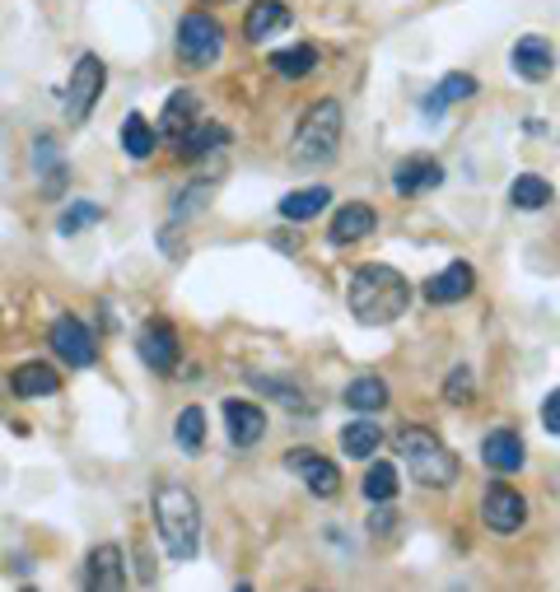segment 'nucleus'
Here are the masks:
<instances>
[{
	"label": "nucleus",
	"instance_id": "18",
	"mask_svg": "<svg viewBox=\"0 0 560 592\" xmlns=\"http://www.w3.org/2000/svg\"><path fill=\"white\" fill-rule=\"evenodd\" d=\"M56 387H61V378H56V369L52 364H20V369H14L10 373V392L14 397H52L56 392Z\"/></svg>",
	"mask_w": 560,
	"mask_h": 592
},
{
	"label": "nucleus",
	"instance_id": "36",
	"mask_svg": "<svg viewBox=\"0 0 560 592\" xmlns=\"http://www.w3.org/2000/svg\"><path fill=\"white\" fill-rule=\"evenodd\" d=\"M206 5H239V0H206Z\"/></svg>",
	"mask_w": 560,
	"mask_h": 592
},
{
	"label": "nucleus",
	"instance_id": "33",
	"mask_svg": "<svg viewBox=\"0 0 560 592\" xmlns=\"http://www.w3.org/2000/svg\"><path fill=\"white\" fill-rule=\"evenodd\" d=\"M472 392H476V383H472V369H454L448 373V383H444V397L454 401V407H467V401H472Z\"/></svg>",
	"mask_w": 560,
	"mask_h": 592
},
{
	"label": "nucleus",
	"instance_id": "20",
	"mask_svg": "<svg viewBox=\"0 0 560 592\" xmlns=\"http://www.w3.org/2000/svg\"><path fill=\"white\" fill-rule=\"evenodd\" d=\"M247 383H253L262 397L280 401L285 411H300V415H304V411H314V397H308L304 387H294L290 378H271V373H247Z\"/></svg>",
	"mask_w": 560,
	"mask_h": 592
},
{
	"label": "nucleus",
	"instance_id": "15",
	"mask_svg": "<svg viewBox=\"0 0 560 592\" xmlns=\"http://www.w3.org/2000/svg\"><path fill=\"white\" fill-rule=\"evenodd\" d=\"M85 583H89L93 592H117L122 583H127V565H122V546H99V551H89Z\"/></svg>",
	"mask_w": 560,
	"mask_h": 592
},
{
	"label": "nucleus",
	"instance_id": "3",
	"mask_svg": "<svg viewBox=\"0 0 560 592\" xmlns=\"http://www.w3.org/2000/svg\"><path fill=\"white\" fill-rule=\"evenodd\" d=\"M397 453H402V462L411 466V476L420 480V486L444 490V486H454V480H458V458L448 453V443L440 439V434L402 429L397 434Z\"/></svg>",
	"mask_w": 560,
	"mask_h": 592
},
{
	"label": "nucleus",
	"instance_id": "7",
	"mask_svg": "<svg viewBox=\"0 0 560 592\" xmlns=\"http://www.w3.org/2000/svg\"><path fill=\"white\" fill-rule=\"evenodd\" d=\"M481 523L491 527V532H519V527L527 523V504H523V494L505 486V480H495V486H486V494H481Z\"/></svg>",
	"mask_w": 560,
	"mask_h": 592
},
{
	"label": "nucleus",
	"instance_id": "31",
	"mask_svg": "<svg viewBox=\"0 0 560 592\" xmlns=\"http://www.w3.org/2000/svg\"><path fill=\"white\" fill-rule=\"evenodd\" d=\"M365 494L373 504H393L397 500V466L393 462H373L365 476Z\"/></svg>",
	"mask_w": 560,
	"mask_h": 592
},
{
	"label": "nucleus",
	"instance_id": "23",
	"mask_svg": "<svg viewBox=\"0 0 560 592\" xmlns=\"http://www.w3.org/2000/svg\"><path fill=\"white\" fill-rule=\"evenodd\" d=\"M472 93H476V80H472V75H462V70L444 75L440 89H434L430 99H425V117H440L448 103H462V99H472Z\"/></svg>",
	"mask_w": 560,
	"mask_h": 592
},
{
	"label": "nucleus",
	"instance_id": "5",
	"mask_svg": "<svg viewBox=\"0 0 560 592\" xmlns=\"http://www.w3.org/2000/svg\"><path fill=\"white\" fill-rule=\"evenodd\" d=\"M225 52V28L211 20V14H187V20L178 24V56H182V66H192V70H206L215 66Z\"/></svg>",
	"mask_w": 560,
	"mask_h": 592
},
{
	"label": "nucleus",
	"instance_id": "9",
	"mask_svg": "<svg viewBox=\"0 0 560 592\" xmlns=\"http://www.w3.org/2000/svg\"><path fill=\"white\" fill-rule=\"evenodd\" d=\"M285 466L304 480L308 490L318 494V500H336V494H341V472H336V462L318 458L314 448H294V453L285 458Z\"/></svg>",
	"mask_w": 560,
	"mask_h": 592
},
{
	"label": "nucleus",
	"instance_id": "8",
	"mask_svg": "<svg viewBox=\"0 0 560 592\" xmlns=\"http://www.w3.org/2000/svg\"><path fill=\"white\" fill-rule=\"evenodd\" d=\"M136 350H140V360H145L154 373H174V364H178V332H174V322L150 318L145 326H140V336H136Z\"/></svg>",
	"mask_w": 560,
	"mask_h": 592
},
{
	"label": "nucleus",
	"instance_id": "19",
	"mask_svg": "<svg viewBox=\"0 0 560 592\" xmlns=\"http://www.w3.org/2000/svg\"><path fill=\"white\" fill-rule=\"evenodd\" d=\"M373 224H379V215H373V206H365V201H351V206H341L336 210V220H332V243H355V239H365V233H373Z\"/></svg>",
	"mask_w": 560,
	"mask_h": 592
},
{
	"label": "nucleus",
	"instance_id": "34",
	"mask_svg": "<svg viewBox=\"0 0 560 592\" xmlns=\"http://www.w3.org/2000/svg\"><path fill=\"white\" fill-rule=\"evenodd\" d=\"M542 425H547L551 434H560V387H556L547 401H542Z\"/></svg>",
	"mask_w": 560,
	"mask_h": 592
},
{
	"label": "nucleus",
	"instance_id": "32",
	"mask_svg": "<svg viewBox=\"0 0 560 592\" xmlns=\"http://www.w3.org/2000/svg\"><path fill=\"white\" fill-rule=\"evenodd\" d=\"M99 220H103V210L93 206V201H80V206H71L66 215H61V224H56V229L66 233V239H75V233H80L85 224H99Z\"/></svg>",
	"mask_w": 560,
	"mask_h": 592
},
{
	"label": "nucleus",
	"instance_id": "24",
	"mask_svg": "<svg viewBox=\"0 0 560 592\" xmlns=\"http://www.w3.org/2000/svg\"><path fill=\"white\" fill-rule=\"evenodd\" d=\"M225 140H229V131H225V127H211V121L201 117L196 127L178 140V150H182V159H206V154H211V150H220Z\"/></svg>",
	"mask_w": 560,
	"mask_h": 592
},
{
	"label": "nucleus",
	"instance_id": "1",
	"mask_svg": "<svg viewBox=\"0 0 560 592\" xmlns=\"http://www.w3.org/2000/svg\"><path fill=\"white\" fill-rule=\"evenodd\" d=\"M411 304V285L407 275L383 267V261H369V267H360L351 275V289H346V308L351 318L360 326H387L397 322L402 313H407Z\"/></svg>",
	"mask_w": 560,
	"mask_h": 592
},
{
	"label": "nucleus",
	"instance_id": "21",
	"mask_svg": "<svg viewBox=\"0 0 560 592\" xmlns=\"http://www.w3.org/2000/svg\"><path fill=\"white\" fill-rule=\"evenodd\" d=\"M327 201H332L327 186H300V192L280 196V220H314L327 210Z\"/></svg>",
	"mask_w": 560,
	"mask_h": 592
},
{
	"label": "nucleus",
	"instance_id": "4",
	"mask_svg": "<svg viewBox=\"0 0 560 592\" xmlns=\"http://www.w3.org/2000/svg\"><path fill=\"white\" fill-rule=\"evenodd\" d=\"M341 145V103L322 99L304 113L300 131H294V164H332Z\"/></svg>",
	"mask_w": 560,
	"mask_h": 592
},
{
	"label": "nucleus",
	"instance_id": "30",
	"mask_svg": "<svg viewBox=\"0 0 560 592\" xmlns=\"http://www.w3.org/2000/svg\"><path fill=\"white\" fill-rule=\"evenodd\" d=\"M122 150L131 154V159H150L154 154V131H150V121L131 113L127 121H122Z\"/></svg>",
	"mask_w": 560,
	"mask_h": 592
},
{
	"label": "nucleus",
	"instance_id": "13",
	"mask_svg": "<svg viewBox=\"0 0 560 592\" xmlns=\"http://www.w3.org/2000/svg\"><path fill=\"white\" fill-rule=\"evenodd\" d=\"M481 462L500 476H513L523 466V439L513 429H491L486 439H481Z\"/></svg>",
	"mask_w": 560,
	"mask_h": 592
},
{
	"label": "nucleus",
	"instance_id": "26",
	"mask_svg": "<svg viewBox=\"0 0 560 592\" xmlns=\"http://www.w3.org/2000/svg\"><path fill=\"white\" fill-rule=\"evenodd\" d=\"M383 443V429L373 425V420H355V425L341 429V448H346V458H373Z\"/></svg>",
	"mask_w": 560,
	"mask_h": 592
},
{
	"label": "nucleus",
	"instance_id": "16",
	"mask_svg": "<svg viewBox=\"0 0 560 592\" xmlns=\"http://www.w3.org/2000/svg\"><path fill=\"white\" fill-rule=\"evenodd\" d=\"M196 121H201V103H196V93H192V89H178V93H168L160 131H164L168 140H174V145H178V140H182L187 131L196 127Z\"/></svg>",
	"mask_w": 560,
	"mask_h": 592
},
{
	"label": "nucleus",
	"instance_id": "2",
	"mask_svg": "<svg viewBox=\"0 0 560 592\" xmlns=\"http://www.w3.org/2000/svg\"><path fill=\"white\" fill-rule=\"evenodd\" d=\"M154 527L174 559H192L201 551V509L187 486H160L154 490Z\"/></svg>",
	"mask_w": 560,
	"mask_h": 592
},
{
	"label": "nucleus",
	"instance_id": "14",
	"mask_svg": "<svg viewBox=\"0 0 560 592\" xmlns=\"http://www.w3.org/2000/svg\"><path fill=\"white\" fill-rule=\"evenodd\" d=\"M472 285H476V271L467 267V261H448L440 275L425 280V299L430 304H458L472 294Z\"/></svg>",
	"mask_w": 560,
	"mask_h": 592
},
{
	"label": "nucleus",
	"instance_id": "6",
	"mask_svg": "<svg viewBox=\"0 0 560 592\" xmlns=\"http://www.w3.org/2000/svg\"><path fill=\"white\" fill-rule=\"evenodd\" d=\"M103 80H107V66L99 56H80L75 61V75H71V85H66V121H80L93 113V103L103 99Z\"/></svg>",
	"mask_w": 560,
	"mask_h": 592
},
{
	"label": "nucleus",
	"instance_id": "27",
	"mask_svg": "<svg viewBox=\"0 0 560 592\" xmlns=\"http://www.w3.org/2000/svg\"><path fill=\"white\" fill-rule=\"evenodd\" d=\"M509 201L519 210H542V206H551V182L537 178V173H519L509 186Z\"/></svg>",
	"mask_w": 560,
	"mask_h": 592
},
{
	"label": "nucleus",
	"instance_id": "11",
	"mask_svg": "<svg viewBox=\"0 0 560 592\" xmlns=\"http://www.w3.org/2000/svg\"><path fill=\"white\" fill-rule=\"evenodd\" d=\"M509 66H513V75H519V80L537 85V80H547V75H551V66H556V52H551V42L542 38V34H527V38L513 42Z\"/></svg>",
	"mask_w": 560,
	"mask_h": 592
},
{
	"label": "nucleus",
	"instance_id": "10",
	"mask_svg": "<svg viewBox=\"0 0 560 592\" xmlns=\"http://www.w3.org/2000/svg\"><path fill=\"white\" fill-rule=\"evenodd\" d=\"M47 340H52V350H56L71 369L93 364V336H89V326H85L80 318L61 313V318L52 322V332H47Z\"/></svg>",
	"mask_w": 560,
	"mask_h": 592
},
{
	"label": "nucleus",
	"instance_id": "28",
	"mask_svg": "<svg viewBox=\"0 0 560 592\" xmlns=\"http://www.w3.org/2000/svg\"><path fill=\"white\" fill-rule=\"evenodd\" d=\"M346 407H351L355 415L383 411V407H387V387H383V378H355V383L346 387Z\"/></svg>",
	"mask_w": 560,
	"mask_h": 592
},
{
	"label": "nucleus",
	"instance_id": "12",
	"mask_svg": "<svg viewBox=\"0 0 560 592\" xmlns=\"http://www.w3.org/2000/svg\"><path fill=\"white\" fill-rule=\"evenodd\" d=\"M225 425H229V443L233 448H253V443H262V434H267V411H262L257 401L229 397L225 401Z\"/></svg>",
	"mask_w": 560,
	"mask_h": 592
},
{
	"label": "nucleus",
	"instance_id": "17",
	"mask_svg": "<svg viewBox=\"0 0 560 592\" xmlns=\"http://www.w3.org/2000/svg\"><path fill=\"white\" fill-rule=\"evenodd\" d=\"M393 182H397L402 196H425V192H434V186L444 182V168L434 159H402Z\"/></svg>",
	"mask_w": 560,
	"mask_h": 592
},
{
	"label": "nucleus",
	"instance_id": "35",
	"mask_svg": "<svg viewBox=\"0 0 560 592\" xmlns=\"http://www.w3.org/2000/svg\"><path fill=\"white\" fill-rule=\"evenodd\" d=\"M369 527H373V537H387V532H393V527H397V513H373V518H369Z\"/></svg>",
	"mask_w": 560,
	"mask_h": 592
},
{
	"label": "nucleus",
	"instance_id": "22",
	"mask_svg": "<svg viewBox=\"0 0 560 592\" xmlns=\"http://www.w3.org/2000/svg\"><path fill=\"white\" fill-rule=\"evenodd\" d=\"M285 24H290V10L280 5V0H257V5L247 10L243 34H247V42H262L267 34H276V28H285Z\"/></svg>",
	"mask_w": 560,
	"mask_h": 592
},
{
	"label": "nucleus",
	"instance_id": "25",
	"mask_svg": "<svg viewBox=\"0 0 560 592\" xmlns=\"http://www.w3.org/2000/svg\"><path fill=\"white\" fill-rule=\"evenodd\" d=\"M314 66H318V47H308V42L285 47V52L271 56V70L280 75V80H304V75L314 70Z\"/></svg>",
	"mask_w": 560,
	"mask_h": 592
},
{
	"label": "nucleus",
	"instance_id": "29",
	"mask_svg": "<svg viewBox=\"0 0 560 592\" xmlns=\"http://www.w3.org/2000/svg\"><path fill=\"white\" fill-rule=\"evenodd\" d=\"M174 439H178V448L187 458H196L201 448H206V411L201 407H187L182 415H178V425H174Z\"/></svg>",
	"mask_w": 560,
	"mask_h": 592
}]
</instances>
